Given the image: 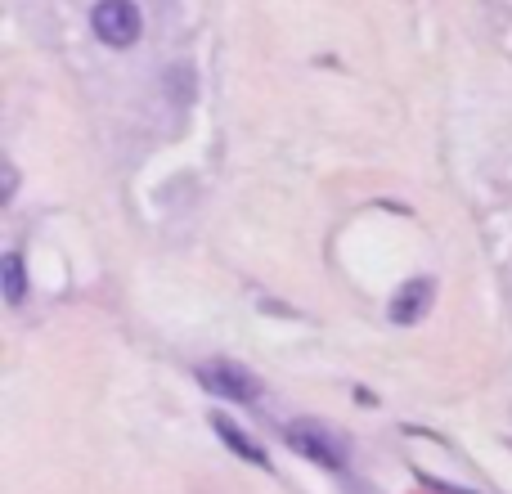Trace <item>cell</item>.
I'll list each match as a JSON object with an SVG mask.
<instances>
[{"instance_id": "5", "label": "cell", "mask_w": 512, "mask_h": 494, "mask_svg": "<svg viewBox=\"0 0 512 494\" xmlns=\"http://www.w3.org/2000/svg\"><path fill=\"white\" fill-rule=\"evenodd\" d=\"M212 427H216V436H225V445H230L239 459H248V463H256V468H270V459H265V450L256 441H248V436L239 432V427L230 423L225 414H212Z\"/></svg>"}, {"instance_id": "2", "label": "cell", "mask_w": 512, "mask_h": 494, "mask_svg": "<svg viewBox=\"0 0 512 494\" xmlns=\"http://www.w3.org/2000/svg\"><path fill=\"white\" fill-rule=\"evenodd\" d=\"M288 445H292V450H301L306 459H315V463H324V468H333V472L346 463L342 441H337L328 427L310 423V418H301V423H288Z\"/></svg>"}, {"instance_id": "6", "label": "cell", "mask_w": 512, "mask_h": 494, "mask_svg": "<svg viewBox=\"0 0 512 494\" xmlns=\"http://www.w3.org/2000/svg\"><path fill=\"white\" fill-rule=\"evenodd\" d=\"M0 279H5V301L9 306H18V301L27 297V274H23V256L9 252L5 261H0Z\"/></svg>"}, {"instance_id": "3", "label": "cell", "mask_w": 512, "mask_h": 494, "mask_svg": "<svg viewBox=\"0 0 512 494\" xmlns=\"http://www.w3.org/2000/svg\"><path fill=\"white\" fill-rule=\"evenodd\" d=\"M198 382H203L207 391H216V396H225V400H256L261 396V382H256L248 369L230 364V360L203 364V369H198Z\"/></svg>"}, {"instance_id": "4", "label": "cell", "mask_w": 512, "mask_h": 494, "mask_svg": "<svg viewBox=\"0 0 512 494\" xmlns=\"http://www.w3.org/2000/svg\"><path fill=\"white\" fill-rule=\"evenodd\" d=\"M432 279H409L405 288H400V297L391 301V319L396 324H418L423 319V310L432 306Z\"/></svg>"}, {"instance_id": "1", "label": "cell", "mask_w": 512, "mask_h": 494, "mask_svg": "<svg viewBox=\"0 0 512 494\" xmlns=\"http://www.w3.org/2000/svg\"><path fill=\"white\" fill-rule=\"evenodd\" d=\"M90 27H95V36L104 45L131 50L144 32V18H140V9H135V0H99V5L90 9Z\"/></svg>"}]
</instances>
